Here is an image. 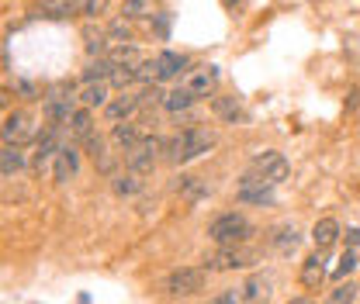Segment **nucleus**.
<instances>
[{"label": "nucleus", "mask_w": 360, "mask_h": 304, "mask_svg": "<svg viewBox=\"0 0 360 304\" xmlns=\"http://www.w3.org/2000/svg\"><path fill=\"white\" fill-rule=\"evenodd\" d=\"M250 235H253V228H250V221H246L243 215H222V218H215V221L208 225V239L219 242V246L246 242Z\"/></svg>", "instance_id": "nucleus-1"}, {"label": "nucleus", "mask_w": 360, "mask_h": 304, "mask_svg": "<svg viewBox=\"0 0 360 304\" xmlns=\"http://www.w3.org/2000/svg\"><path fill=\"white\" fill-rule=\"evenodd\" d=\"M156 152H163V142L153 138V135H146L139 145H132V149L125 152V163H129L132 173L146 176V173H153V166H156Z\"/></svg>", "instance_id": "nucleus-2"}, {"label": "nucleus", "mask_w": 360, "mask_h": 304, "mask_svg": "<svg viewBox=\"0 0 360 304\" xmlns=\"http://www.w3.org/2000/svg\"><path fill=\"white\" fill-rule=\"evenodd\" d=\"M253 173L264 176L270 187L274 183H284L288 180V173H291V166H288V159L281 156V152H274V149H267V152H260L257 159H253Z\"/></svg>", "instance_id": "nucleus-3"}, {"label": "nucleus", "mask_w": 360, "mask_h": 304, "mask_svg": "<svg viewBox=\"0 0 360 304\" xmlns=\"http://www.w3.org/2000/svg\"><path fill=\"white\" fill-rule=\"evenodd\" d=\"M205 270H198V266H184V270H174L170 277H167V291L170 294H198V291H205Z\"/></svg>", "instance_id": "nucleus-4"}, {"label": "nucleus", "mask_w": 360, "mask_h": 304, "mask_svg": "<svg viewBox=\"0 0 360 304\" xmlns=\"http://www.w3.org/2000/svg\"><path fill=\"white\" fill-rule=\"evenodd\" d=\"M28 138H35L32 114L14 111V114H7V118H4V145H25Z\"/></svg>", "instance_id": "nucleus-5"}, {"label": "nucleus", "mask_w": 360, "mask_h": 304, "mask_svg": "<svg viewBox=\"0 0 360 304\" xmlns=\"http://www.w3.org/2000/svg\"><path fill=\"white\" fill-rule=\"evenodd\" d=\"M184 163L187 159H198V156H205L212 145H215V131L205 128V125H198V128H187L184 135Z\"/></svg>", "instance_id": "nucleus-6"}, {"label": "nucleus", "mask_w": 360, "mask_h": 304, "mask_svg": "<svg viewBox=\"0 0 360 304\" xmlns=\"http://www.w3.org/2000/svg\"><path fill=\"white\" fill-rule=\"evenodd\" d=\"M77 111H73V97H66V90H52L49 97H45V118L52 121V125H70V118H73Z\"/></svg>", "instance_id": "nucleus-7"}, {"label": "nucleus", "mask_w": 360, "mask_h": 304, "mask_svg": "<svg viewBox=\"0 0 360 304\" xmlns=\"http://www.w3.org/2000/svg\"><path fill=\"white\" fill-rule=\"evenodd\" d=\"M257 260L250 249H236V246H222L215 256H208V270H239V266H250Z\"/></svg>", "instance_id": "nucleus-8"}, {"label": "nucleus", "mask_w": 360, "mask_h": 304, "mask_svg": "<svg viewBox=\"0 0 360 304\" xmlns=\"http://www.w3.org/2000/svg\"><path fill=\"white\" fill-rule=\"evenodd\" d=\"M219 84V70L215 66H201V70H191L187 73V80H184V87L191 90L194 97H208L212 90Z\"/></svg>", "instance_id": "nucleus-9"}, {"label": "nucleus", "mask_w": 360, "mask_h": 304, "mask_svg": "<svg viewBox=\"0 0 360 304\" xmlns=\"http://www.w3.org/2000/svg\"><path fill=\"white\" fill-rule=\"evenodd\" d=\"M312 239H315V249H319V253L333 249L336 239H340V221H336V218H319L312 228Z\"/></svg>", "instance_id": "nucleus-10"}, {"label": "nucleus", "mask_w": 360, "mask_h": 304, "mask_svg": "<svg viewBox=\"0 0 360 304\" xmlns=\"http://www.w3.org/2000/svg\"><path fill=\"white\" fill-rule=\"evenodd\" d=\"M77 166H80V152H77V145H63V149H59V156H56L52 176H56L59 183H66L70 176L77 173Z\"/></svg>", "instance_id": "nucleus-11"}, {"label": "nucleus", "mask_w": 360, "mask_h": 304, "mask_svg": "<svg viewBox=\"0 0 360 304\" xmlns=\"http://www.w3.org/2000/svg\"><path fill=\"white\" fill-rule=\"evenodd\" d=\"M177 194L187 201V204H198V201H205L212 190H208V183H205L201 176H180L177 180Z\"/></svg>", "instance_id": "nucleus-12"}, {"label": "nucleus", "mask_w": 360, "mask_h": 304, "mask_svg": "<svg viewBox=\"0 0 360 304\" xmlns=\"http://www.w3.org/2000/svg\"><path fill=\"white\" fill-rule=\"evenodd\" d=\"M135 111H139V97H132V93H125V97H115L108 107H104V118L108 121H125V118H132Z\"/></svg>", "instance_id": "nucleus-13"}, {"label": "nucleus", "mask_w": 360, "mask_h": 304, "mask_svg": "<svg viewBox=\"0 0 360 304\" xmlns=\"http://www.w3.org/2000/svg\"><path fill=\"white\" fill-rule=\"evenodd\" d=\"M239 291H243V301L246 304H264L270 298V277L257 273V277H250Z\"/></svg>", "instance_id": "nucleus-14"}, {"label": "nucleus", "mask_w": 360, "mask_h": 304, "mask_svg": "<svg viewBox=\"0 0 360 304\" xmlns=\"http://www.w3.org/2000/svg\"><path fill=\"white\" fill-rule=\"evenodd\" d=\"M184 66H187L184 55H177V52H160L156 55V80H174V77H180Z\"/></svg>", "instance_id": "nucleus-15"}, {"label": "nucleus", "mask_w": 360, "mask_h": 304, "mask_svg": "<svg viewBox=\"0 0 360 304\" xmlns=\"http://www.w3.org/2000/svg\"><path fill=\"white\" fill-rule=\"evenodd\" d=\"M322 280H326V263H322V253H312L309 260L302 263V284L315 291Z\"/></svg>", "instance_id": "nucleus-16"}, {"label": "nucleus", "mask_w": 360, "mask_h": 304, "mask_svg": "<svg viewBox=\"0 0 360 304\" xmlns=\"http://www.w3.org/2000/svg\"><path fill=\"white\" fill-rule=\"evenodd\" d=\"M35 11L42 14V18H70V14H77V0H39L35 4Z\"/></svg>", "instance_id": "nucleus-17"}, {"label": "nucleus", "mask_w": 360, "mask_h": 304, "mask_svg": "<svg viewBox=\"0 0 360 304\" xmlns=\"http://www.w3.org/2000/svg\"><path fill=\"white\" fill-rule=\"evenodd\" d=\"M212 111H215V118H222L229 125H236V121L243 118V104H239L236 97H215V100H212Z\"/></svg>", "instance_id": "nucleus-18"}, {"label": "nucleus", "mask_w": 360, "mask_h": 304, "mask_svg": "<svg viewBox=\"0 0 360 304\" xmlns=\"http://www.w3.org/2000/svg\"><path fill=\"white\" fill-rule=\"evenodd\" d=\"M298 242H302V235H298V228H295V225H281V228H274V232H270V246H277L281 253H291Z\"/></svg>", "instance_id": "nucleus-19"}, {"label": "nucleus", "mask_w": 360, "mask_h": 304, "mask_svg": "<svg viewBox=\"0 0 360 304\" xmlns=\"http://www.w3.org/2000/svg\"><path fill=\"white\" fill-rule=\"evenodd\" d=\"M122 14L132 18V21L156 18V0H125V4H122Z\"/></svg>", "instance_id": "nucleus-20"}, {"label": "nucleus", "mask_w": 360, "mask_h": 304, "mask_svg": "<svg viewBox=\"0 0 360 304\" xmlns=\"http://www.w3.org/2000/svg\"><path fill=\"white\" fill-rule=\"evenodd\" d=\"M70 135L77 138V142H87L90 135H94V118H90V111H77L73 118H70Z\"/></svg>", "instance_id": "nucleus-21"}, {"label": "nucleus", "mask_w": 360, "mask_h": 304, "mask_svg": "<svg viewBox=\"0 0 360 304\" xmlns=\"http://www.w3.org/2000/svg\"><path fill=\"white\" fill-rule=\"evenodd\" d=\"M111 187H115V194H118V197H135V194L142 190V176L129 170V173L115 176V183H111Z\"/></svg>", "instance_id": "nucleus-22"}, {"label": "nucleus", "mask_w": 360, "mask_h": 304, "mask_svg": "<svg viewBox=\"0 0 360 304\" xmlns=\"http://www.w3.org/2000/svg\"><path fill=\"white\" fill-rule=\"evenodd\" d=\"M191 104H194V93H191L187 87L170 90V93H167V100H163V107H167V111H174V114H180V111H187Z\"/></svg>", "instance_id": "nucleus-23"}, {"label": "nucleus", "mask_w": 360, "mask_h": 304, "mask_svg": "<svg viewBox=\"0 0 360 304\" xmlns=\"http://www.w3.org/2000/svg\"><path fill=\"white\" fill-rule=\"evenodd\" d=\"M108 100V87L104 84H84L80 87V104L84 107H101Z\"/></svg>", "instance_id": "nucleus-24"}, {"label": "nucleus", "mask_w": 360, "mask_h": 304, "mask_svg": "<svg viewBox=\"0 0 360 304\" xmlns=\"http://www.w3.org/2000/svg\"><path fill=\"white\" fill-rule=\"evenodd\" d=\"M25 166V156H21V145H4V180L18 173Z\"/></svg>", "instance_id": "nucleus-25"}, {"label": "nucleus", "mask_w": 360, "mask_h": 304, "mask_svg": "<svg viewBox=\"0 0 360 304\" xmlns=\"http://www.w3.org/2000/svg\"><path fill=\"white\" fill-rule=\"evenodd\" d=\"M111 73H115V66L108 59H97V62H90L84 70V80L87 84H104V80H111Z\"/></svg>", "instance_id": "nucleus-26"}, {"label": "nucleus", "mask_w": 360, "mask_h": 304, "mask_svg": "<svg viewBox=\"0 0 360 304\" xmlns=\"http://www.w3.org/2000/svg\"><path fill=\"white\" fill-rule=\"evenodd\" d=\"M111 66H139L142 59H139V52H135V45H115L111 48V59H108Z\"/></svg>", "instance_id": "nucleus-27"}, {"label": "nucleus", "mask_w": 360, "mask_h": 304, "mask_svg": "<svg viewBox=\"0 0 360 304\" xmlns=\"http://www.w3.org/2000/svg\"><path fill=\"white\" fill-rule=\"evenodd\" d=\"M111 138H115V142H118L125 152H129L132 145H139V142H142V138H139V128H135V125H129V121H125V125H115Z\"/></svg>", "instance_id": "nucleus-28"}, {"label": "nucleus", "mask_w": 360, "mask_h": 304, "mask_svg": "<svg viewBox=\"0 0 360 304\" xmlns=\"http://www.w3.org/2000/svg\"><path fill=\"white\" fill-rule=\"evenodd\" d=\"M357 291H360L357 284H354V280H347V284H340V287L329 294V304H354L357 301Z\"/></svg>", "instance_id": "nucleus-29"}, {"label": "nucleus", "mask_w": 360, "mask_h": 304, "mask_svg": "<svg viewBox=\"0 0 360 304\" xmlns=\"http://www.w3.org/2000/svg\"><path fill=\"white\" fill-rule=\"evenodd\" d=\"M111 84L115 87H132V84H139V73H135V66H115V73H111Z\"/></svg>", "instance_id": "nucleus-30"}, {"label": "nucleus", "mask_w": 360, "mask_h": 304, "mask_svg": "<svg viewBox=\"0 0 360 304\" xmlns=\"http://www.w3.org/2000/svg\"><path fill=\"white\" fill-rule=\"evenodd\" d=\"M84 39H87V52L97 55V52H104V45H108V32H104V28H87Z\"/></svg>", "instance_id": "nucleus-31"}, {"label": "nucleus", "mask_w": 360, "mask_h": 304, "mask_svg": "<svg viewBox=\"0 0 360 304\" xmlns=\"http://www.w3.org/2000/svg\"><path fill=\"white\" fill-rule=\"evenodd\" d=\"M239 201H243V204H274V194H270V187H260V190H239Z\"/></svg>", "instance_id": "nucleus-32"}, {"label": "nucleus", "mask_w": 360, "mask_h": 304, "mask_svg": "<svg viewBox=\"0 0 360 304\" xmlns=\"http://www.w3.org/2000/svg\"><path fill=\"white\" fill-rule=\"evenodd\" d=\"M163 152H167V163H184V138H170L163 142Z\"/></svg>", "instance_id": "nucleus-33"}, {"label": "nucleus", "mask_w": 360, "mask_h": 304, "mask_svg": "<svg viewBox=\"0 0 360 304\" xmlns=\"http://www.w3.org/2000/svg\"><path fill=\"white\" fill-rule=\"evenodd\" d=\"M163 100H167V93H160V87H146L139 93V107H156Z\"/></svg>", "instance_id": "nucleus-34"}, {"label": "nucleus", "mask_w": 360, "mask_h": 304, "mask_svg": "<svg viewBox=\"0 0 360 304\" xmlns=\"http://www.w3.org/2000/svg\"><path fill=\"white\" fill-rule=\"evenodd\" d=\"M108 35H115L118 39V45H125V42H132V28L125 25V18H118L111 28H108Z\"/></svg>", "instance_id": "nucleus-35"}, {"label": "nucleus", "mask_w": 360, "mask_h": 304, "mask_svg": "<svg viewBox=\"0 0 360 304\" xmlns=\"http://www.w3.org/2000/svg\"><path fill=\"white\" fill-rule=\"evenodd\" d=\"M135 73H139V84H153V80H156V59L139 62V66H135Z\"/></svg>", "instance_id": "nucleus-36"}, {"label": "nucleus", "mask_w": 360, "mask_h": 304, "mask_svg": "<svg viewBox=\"0 0 360 304\" xmlns=\"http://www.w3.org/2000/svg\"><path fill=\"white\" fill-rule=\"evenodd\" d=\"M77 14H87V18L104 14V0H77Z\"/></svg>", "instance_id": "nucleus-37"}, {"label": "nucleus", "mask_w": 360, "mask_h": 304, "mask_svg": "<svg viewBox=\"0 0 360 304\" xmlns=\"http://www.w3.org/2000/svg\"><path fill=\"white\" fill-rule=\"evenodd\" d=\"M354 266H357V256H354V253H347V256L340 260V266H336V277H347V273H354Z\"/></svg>", "instance_id": "nucleus-38"}, {"label": "nucleus", "mask_w": 360, "mask_h": 304, "mask_svg": "<svg viewBox=\"0 0 360 304\" xmlns=\"http://www.w3.org/2000/svg\"><path fill=\"white\" fill-rule=\"evenodd\" d=\"M243 301V291H225V294H219L212 304H239Z\"/></svg>", "instance_id": "nucleus-39"}, {"label": "nucleus", "mask_w": 360, "mask_h": 304, "mask_svg": "<svg viewBox=\"0 0 360 304\" xmlns=\"http://www.w3.org/2000/svg\"><path fill=\"white\" fill-rule=\"evenodd\" d=\"M347 242H350V246H360V228H350V232H347Z\"/></svg>", "instance_id": "nucleus-40"}, {"label": "nucleus", "mask_w": 360, "mask_h": 304, "mask_svg": "<svg viewBox=\"0 0 360 304\" xmlns=\"http://www.w3.org/2000/svg\"><path fill=\"white\" fill-rule=\"evenodd\" d=\"M288 304H315V301H312V298H291Z\"/></svg>", "instance_id": "nucleus-41"}]
</instances>
